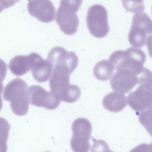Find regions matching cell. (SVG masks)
Returning <instances> with one entry per match:
<instances>
[{"mask_svg":"<svg viewBox=\"0 0 152 152\" xmlns=\"http://www.w3.org/2000/svg\"><path fill=\"white\" fill-rule=\"evenodd\" d=\"M71 74L63 67H55L53 68L49 80L51 91L61 101L70 103L76 101L81 94L77 86L70 84Z\"/></svg>","mask_w":152,"mask_h":152,"instance_id":"cell-1","label":"cell"},{"mask_svg":"<svg viewBox=\"0 0 152 152\" xmlns=\"http://www.w3.org/2000/svg\"><path fill=\"white\" fill-rule=\"evenodd\" d=\"M28 89L26 82L20 78L13 79L5 87L4 99L10 102L12 112L17 115H23L28 111Z\"/></svg>","mask_w":152,"mask_h":152,"instance_id":"cell-2","label":"cell"},{"mask_svg":"<svg viewBox=\"0 0 152 152\" xmlns=\"http://www.w3.org/2000/svg\"><path fill=\"white\" fill-rule=\"evenodd\" d=\"M146 58V55L142 50L130 48L125 50H119L113 52L109 60L113 65L115 69H127L138 75L144 68L143 65Z\"/></svg>","mask_w":152,"mask_h":152,"instance_id":"cell-3","label":"cell"},{"mask_svg":"<svg viewBox=\"0 0 152 152\" xmlns=\"http://www.w3.org/2000/svg\"><path fill=\"white\" fill-rule=\"evenodd\" d=\"M82 2V0H61L56 21L65 34L72 35L77 31L79 20L76 13Z\"/></svg>","mask_w":152,"mask_h":152,"instance_id":"cell-4","label":"cell"},{"mask_svg":"<svg viewBox=\"0 0 152 152\" xmlns=\"http://www.w3.org/2000/svg\"><path fill=\"white\" fill-rule=\"evenodd\" d=\"M86 22L89 32L96 38L104 37L109 31L107 11L102 5L95 4L90 7L87 14Z\"/></svg>","mask_w":152,"mask_h":152,"instance_id":"cell-5","label":"cell"},{"mask_svg":"<svg viewBox=\"0 0 152 152\" xmlns=\"http://www.w3.org/2000/svg\"><path fill=\"white\" fill-rule=\"evenodd\" d=\"M72 130L70 145L72 150L75 152H88L90 147L89 140L92 130L90 121L83 118L76 119L73 123Z\"/></svg>","mask_w":152,"mask_h":152,"instance_id":"cell-6","label":"cell"},{"mask_svg":"<svg viewBox=\"0 0 152 152\" xmlns=\"http://www.w3.org/2000/svg\"><path fill=\"white\" fill-rule=\"evenodd\" d=\"M28 94L29 102L31 105L48 110L55 109L61 101L51 91H48L39 86H30Z\"/></svg>","mask_w":152,"mask_h":152,"instance_id":"cell-7","label":"cell"},{"mask_svg":"<svg viewBox=\"0 0 152 152\" xmlns=\"http://www.w3.org/2000/svg\"><path fill=\"white\" fill-rule=\"evenodd\" d=\"M110 82L113 90L122 94L131 91L138 83V75L132 71L125 69L116 70Z\"/></svg>","mask_w":152,"mask_h":152,"instance_id":"cell-8","label":"cell"},{"mask_svg":"<svg viewBox=\"0 0 152 152\" xmlns=\"http://www.w3.org/2000/svg\"><path fill=\"white\" fill-rule=\"evenodd\" d=\"M135 20L133 19L131 27L129 33V42L135 48H141L145 45L147 36L152 33V20L150 18L148 20Z\"/></svg>","mask_w":152,"mask_h":152,"instance_id":"cell-9","label":"cell"},{"mask_svg":"<svg viewBox=\"0 0 152 152\" xmlns=\"http://www.w3.org/2000/svg\"><path fill=\"white\" fill-rule=\"evenodd\" d=\"M27 8L29 14L41 22L50 23L55 19V9L50 0H30Z\"/></svg>","mask_w":152,"mask_h":152,"instance_id":"cell-10","label":"cell"},{"mask_svg":"<svg viewBox=\"0 0 152 152\" xmlns=\"http://www.w3.org/2000/svg\"><path fill=\"white\" fill-rule=\"evenodd\" d=\"M52 67L60 65L67 66L74 71L78 64V59L73 51L68 52L60 46L54 47L48 53L47 58Z\"/></svg>","mask_w":152,"mask_h":152,"instance_id":"cell-11","label":"cell"},{"mask_svg":"<svg viewBox=\"0 0 152 152\" xmlns=\"http://www.w3.org/2000/svg\"><path fill=\"white\" fill-rule=\"evenodd\" d=\"M35 53L26 56H18L10 61L9 68L11 72L17 76L22 75L31 70L34 64Z\"/></svg>","mask_w":152,"mask_h":152,"instance_id":"cell-12","label":"cell"},{"mask_svg":"<svg viewBox=\"0 0 152 152\" xmlns=\"http://www.w3.org/2000/svg\"><path fill=\"white\" fill-rule=\"evenodd\" d=\"M126 97L122 94L112 92L107 94L104 97L102 104L107 110L113 113L119 112L127 105Z\"/></svg>","mask_w":152,"mask_h":152,"instance_id":"cell-13","label":"cell"},{"mask_svg":"<svg viewBox=\"0 0 152 152\" xmlns=\"http://www.w3.org/2000/svg\"><path fill=\"white\" fill-rule=\"evenodd\" d=\"M53 67L50 62L47 59L42 58L31 70L34 79L39 83L47 81L51 76Z\"/></svg>","mask_w":152,"mask_h":152,"instance_id":"cell-14","label":"cell"},{"mask_svg":"<svg viewBox=\"0 0 152 152\" xmlns=\"http://www.w3.org/2000/svg\"><path fill=\"white\" fill-rule=\"evenodd\" d=\"M115 68L109 61L102 60L97 62L93 69L94 76L98 80L104 81L108 80L112 76Z\"/></svg>","mask_w":152,"mask_h":152,"instance_id":"cell-15","label":"cell"},{"mask_svg":"<svg viewBox=\"0 0 152 152\" xmlns=\"http://www.w3.org/2000/svg\"><path fill=\"white\" fill-rule=\"evenodd\" d=\"M20 0H0V12L12 6Z\"/></svg>","mask_w":152,"mask_h":152,"instance_id":"cell-16","label":"cell"},{"mask_svg":"<svg viewBox=\"0 0 152 152\" xmlns=\"http://www.w3.org/2000/svg\"><path fill=\"white\" fill-rule=\"evenodd\" d=\"M146 41V45L149 55L152 58V34L148 37Z\"/></svg>","mask_w":152,"mask_h":152,"instance_id":"cell-17","label":"cell"},{"mask_svg":"<svg viewBox=\"0 0 152 152\" xmlns=\"http://www.w3.org/2000/svg\"><path fill=\"white\" fill-rule=\"evenodd\" d=\"M151 12H152V8H151Z\"/></svg>","mask_w":152,"mask_h":152,"instance_id":"cell-18","label":"cell"}]
</instances>
